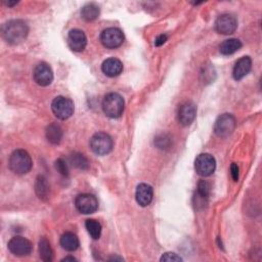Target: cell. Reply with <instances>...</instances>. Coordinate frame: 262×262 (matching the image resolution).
Listing matches in <instances>:
<instances>
[{
    "instance_id": "6da1fadb",
    "label": "cell",
    "mask_w": 262,
    "mask_h": 262,
    "mask_svg": "<svg viewBox=\"0 0 262 262\" xmlns=\"http://www.w3.org/2000/svg\"><path fill=\"white\" fill-rule=\"evenodd\" d=\"M3 36L10 44H19L23 42L29 33L28 25L21 20H14L6 23L2 29Z\"/></svg>"
},
{
    "instance_id": "7a4b0ae2",
    "label": "cell",
    "mask_w": 262,
    "mask_h": 262,
    "mask_svg": "<svg viewBox=\"0 0 262 262\" xmlns=\"http://www.w3.org/2000/svg\"><path fill=\"white\" fill-rule=\"evenodd\" d=\"M102 111L103 113L113 119L121 117V115L124 112L125 108V101L124 98L119 94L115 92H111L107 94L102 99Z\"/></svg>"
},
{
    "instance_id": "3957f363",
    "label": "cell",
    "mask_w": 262,
    "mask_h": 262,
    "mask_svg": "<svg viewBox=\"0 0 262 262\" xmlns=\"http://www.w3.org/2000/svg\"><path fill=\"white\" fill-rule=\"evenodd\" d=\"M9 165L14 173L22 175L28 173L32 169L33 164L28 152L25 150H17L11 155Z\"/></svg>"
},
{
    "instance_id": "277c9868",
    "label": "cell",
    "mask_w": 262,
    "mask_h": 262,
    "mask_svg": "<svg viewBox=\"0 0 262 262\" xmlns=\"http://www.w3.org/2000/svg\"><path fill=\"white\" fill-rule=\"evenodd\" d=\"M114 146L112 138L104 133L95 134L90 140V149L97 156H104L109 154Z\"/></svg>"
},
{
    "instance_id": "5b68a950",
    "label": "cell",
    "mask_w": 262,
    "mask_h": 262,
    "mask_svg": "<svg viewBox=\"0 0 262 262\" xmlns=\"http://www.w3.org/2000/svg\"><path fill=\"white\" fill-rule=\"evenodd\" d=\"M51 110L60 120H67L74 114V102L65 96H58L51 102Z\"/></svg>"
},
{
    "instance_id": "8992f818",
    "label": "cell",
    "mask_w": 262,
    "mask_h": 262,
    "mask_svg": "<svg viewBox=\"0 0 262 262\" xmlns=\"http://www.w3.org/2000/svg\"><path fill=\"white\" fill-rule=\"evenodd\" d=\"M235 118L230 114H223L219 116L214 124V133L217 137L225 139L229 137L235 128Z\"/></svg>"
},
{
    "instance_id": "52a82bcc",
    "label": "cell",
    "mask_w": 262,
    "mask_h": 262,
    "mask_svg": "<svg viewBox=\"0 0 262 262\" xmlns=\"http://www.w3.org/2000/svg\"><path fill=\"white\" fill-rule=\"evenodd\" d=\"M100 42L110 49L120 47L124 42V34L118 28H108L100 34Z\"/></svg>"
},
{
    "instance_id": "ba28073f",
    "label": "cell",
    "mask_w": 262,
    "mask_h": 262,
    "mask_svg": "<svg viewBox=\"0 0 262 262\" xmlns=\"http://www.w3.org/2000/svg\"><path fill=\"white\" fill-rule=\"evenodd\" d=\"M196 172L204 177L210 176L216 169L215 158L210 154H201L195 161Z\"/></svg>"
},
{
    "instance_id": "9c48e42d",
    "label": "cell",
    "mask_w": 262,
    "mask_h": 262,
    "mask_svg": "<svg viewBox=\"0 0 262 262\" xmlns=\"http://www.w3.org/2000/svg\"><path fill=\"white\" fill-rule=\"evenodd\" d=\"M75 205L77 210L82 214H92L98 208L97 199L90 194L79 195L75 200Z\"/></svg>"
},
{
    "instance_id": "30bf717a",
    "label": "cell",
    "mask_w": 262,
    "mask_h": 262,
    "mask_svg": "<svg viewBox=\"0 0 262 262\" xmlns=\"http://www.w3.org/2000/svg\"><path fill=\"white\" fill-rule=\"evenodd\" d=\"M238 28V21L232 15H222L218 17L215 22V29L219 34L230 35L235 32Z\"/></svg>"
},
{
    "instance_id": "8fae6325",
    "label": "cell",
    "mask_w": 262,
    "mask_h": 262,
    "mask_svg": "<svg viewBox=\"0 0 262 262\" xmlns=\"http://www.w3.org/2000/svg\"><path fill=\"white\" fill-rule=\"evenodd\" d=\"M9 250L16 256H27L32 251V244L29 240L17 235L12 238L9 242Z\"/></svg>"
},
{
    "instance_id": "7c38bea8",
    "label": "cell",
    "mask_w": 262,
    "mask_h": 262,
    "mask_svg": "<svg viewBox=\"0 0 262 262\" xmlns=\"http://www.w3.org/2000/svg\"><path fill=\"white\" fill-rule=\"evenodd\" d=\"M33 77L35 82L40 86H48L54 80V73L51 68L45 64L41 63L36 66L33 72Z\"/></svg>"
},
{
    "instance_id": "4fadbf2b",
    "label": "cell",
    "mask_w": 262,
    "mask_h": 262,
    "mask_svg": "<svg viewBox=\"0 0 262 262\" xmlns=\"http://www.w3.org/2000/svg\"><path fill=\"white\" fill-rule=\"evenodd\" d=\"M197 115V107L192 101H187L182 103L178 110V121L184 126L191 125Z\"/></svg>"
},
{
    "instance_id": "5bb4252c",
    "label": "cell",
    "mask_w": 262,
    "mask_h": 262,
    "mask_svg": "<svg viewBox=\"0 0 262 262\" xmlns=\"http://www.w3.org/2000/svg\"><path fill=\"white\" fill-rule=\"evenodd\" d=\"M68 44L76 53L83 51L87 45V38L83 31L79 29L71 30L68 35Z\"/></svg>"
},
{
    "instance_id": "9a60e30c",
    "label": "cell",
    "mask_w": 262,
    "mask_h": 262,
    "mask_svg": "<svg viewBox=\"0 0 262 262\" xmlns=\"http://www.w3.org/2000/svg\"><path fill=\"white\" fill-rule=\"evenodd\" d=\"M153 188L150 185L147 184H141L137 188L136 192V198L137 202L142 206V207H147L151 204L153 201Z\"/></svg>"
},
{
    "instance_id": "2e32d148",
    "label": "cell",
    "mask_w": 262,
    "mask_h": 262,
    "mask_svg": "<svg viewBox=\"0 0 262 262\" xmlns=\"http://www.w3.org/2000/svg\"><path fill=\"white\" fill-rule=\"evenodd\" d=\"M101 71L108 77H117L123 71V64L118 59L110 58L102 63Z\"/></svg>"
},
{
    "instance_id": "e0dca14e",
    "label": "cell",
    "mask_w": 262,
    "mask_h": 262,
    "mask_svg": "<svg viewBox=\"0 0 262 262\" xmlns=\"http://www.w3.org/2000/svg\"><path fill=\"white\" fill-rule=\"evenodd\" d=\"M252 68V61L249 57H243L242 59H240L232 71V76L234 78V80L239 81L241 79H243L246 75L249 74V72L251 71Z\"/></svg>"
},
{
    "instance_id": "ac0fdd59",
    "label": "cell",
    "mask_w": 262,
    "mask_h": 262,
    "mask_svg": "<svg viewBox=\"0 0 262 262\" xmlns=\"http://www.w3.org/2000/svg\"><path fill=\"white\" fill-rule=\"evenodd\" d=\"M60 243H61V246L63 247V249H65L66 251H69V252L76 251L80 245L78 237L75 233L70 232V231L65 232L61 237Z\"/></svg>"
},
{
    "instance_id": "d6986e66",
    "label": "cell",
    "mask_w": 262,
    "mask_h": 262,
    "mask_svg": "<svg viewBox=\"0 0 262 262\" xmlns=\"http://www.w3.org/2000/svg\"><path fill=\"white\" fill-rule=\"evenodd\" d=\"M46 139L53 145H59L63 139V130L58 124H50L46 129Z\"/></svg>"
},
{
    "instance_id": "ffe728a7",
    "label": "cell",
    "mask_w": 262,
    "mask_h": 262,
    "mask_svg": "<svg viewBox=\"0 0 262 262\" xmlns=\"http://www.w3.org/2000/svg\"><path fill=\"white\" fill-rule=\"evenodd\" d=\"M211 192V186L206 180H201L198 184V190L196 198L198 199L197 204L198 205H205V202L208 200Z\"/></svg>"
},
{
    "instance_id": "44dd1931",
    "label": "cell",
    "mask_w": 262,
    "mask_h": 262,
    "mask_svg": "<svg viewBox=\"0 0 262 262\" xmlns=\"http://www.w3.org/2000/svg\"><path fill=\"white\" fill-rule=\"evenodd\" d=\"M39 255L41 260L45 262H50L54 259V252L46 238H41L39 241Z\"/></svg>"
},
{
    "instance_id": "7402d4cb",
    "label": "cell",
    "mask_w": 262,
    "mask_h": 262,
    "mask_svg": "<svg viewBox=\"0 0 262 262\" xmlns=\"http://www.w3.org/2000/svg\"><path fill=\"white\" fill-rule=\"evenodd\" d=\"M35 191L39 199L46 201L49 196V186L44 176H38L35 184Z\"/></svg>"
},
{
    "instance_id": "603a6c76",
    "label": "cell",
    "mask_w": 262,
    "mask_h": 262,
    "mask_svg": "<svg viewBox=\"0 0 262 262\" xmlns=\"http://www.w3.org/2000/svg\"><path fill=\"white\" fill-rule=\"evenodd\" d=\"M241 47H242V42L239 39L232 38V39H228V40H225L224 42H222L219 49L222 55L229 56V55H232L235 51H238Z\"/></svg>"
},
{
    "instance_id": "cb8c5ba5",
    "label": "cell",
    "mask_w": 262,
    "mask_h": 262,
    "mask_svg": "<svg viewBox=\"0 0 262 262\" xmlns=\"http://www.w3.org/2000/svg\"><path fill=\"white\" fill-rule=\"evenodd\" d=\"M81 16L87 22L94 21L99 16V8L94 4H88L82 8Z\"/></svg>"
},
{
    "instance_id": "d4e9b609",
    "label": "cell",
    "mask_w": 262,
    "mask_h": 262,
    "mask_svg": "<svg viewBox=\"0 0 262 262\" xmlns=\"http://www.w3.org/2000/svg\"><path fill=\"white\" fill-rule=\"evenodd\" d=\"M85 227L93 240H98L101 234V225L95 219H88L85 222Z\"/></svg>"
},
{
    "instance_id": "484cf974",
    "label": "cell",
    "mask_w": 262,
    "mask_h": 262,
    "mask_svg": "<svg viewBox=\"0 0 262 262\" xmlns=\"http://www.w3.org/2000/svg\"><path fill=\"white\" fill-rule=\"evenodd\" d=\"M70 162L74 167H76L78 169H81V170H86L89 167V162L86 159V157L82 154H79V153L73 154L70 158Z\"/></svg>"
},
{
    "instance_id": "4316f807",
    "label": "cell",
    "mask_w": 262,
    "mask_h": 262,
    "mask_svg": "<svg viewBox=\"0 0 262 262\" xmlns=\"http://www.w3.org/2000/svg\"><path fill=\"white\" fill-rule=\"evenodd\" d=\"M56 169L64 176H68L69 175V167L67 162L64 159H59L56 162Z\"/></svg>"
},
{
    "instance_id": "83f0119b",
    "label": "cell",
    "mask_w": 262,
    "mask_h": 262,
    "mask_svg": "<svg viewBox=\"0 0 262 262\" xmlns=\"http://www.w3.org/2000/svg\"><path fill=\"white\" fill-rule=\"evenodd\" d=\"M155 144L160 148V149H167L170 146V140L167 139L166 136H161L157 138L155 141Z\"/></svg>"
},
{
    "instance_id": "f1b7e54d",
    "label": "cell",
    "mask_w": 262,
    "mask_h": 262,
    "mask_svg": "<svg viewBox=\"0 0 262 262\" xmlns=\"http://www.w3.org/2000/svg\"><path fill=\"white\" fill-rule=\"evenodd\" d=\"M161 261H182V258L175 253H165L160 259Z\"/></svg>"
},
{
    "instance_id": "f546056e",
    "label": "cell",
    "mask_w": 262,
    "mask_h": 262,
    "mask_svg": "<svg viewBox=\"0 0 262 262\" xmlns=\"http://www.w3.org/2000/svg\"><path fill=\"white\" fill-rule=\"evenodd\" d=\"M230 174H231V177L234 181H238L239 180V177H240V169L238 167V165L235 163H232L231 164V167H230Z\"/></svg>"
},
{
    "instance_id": "4dcf8cb0",
    "label": "cell",
    "mask_w": 262,
    "mask_h": 262,
    "mask_svg": "<svg viewBox=\"0 0 262 262\" xmlns=\"http://www.w3.org/2000/svg\"><path fill=\"white\" fill-rule=\"evenodd\" d=\"M167 39H168L167 35L162 34V35H160V36H158V37L156 38V40H155V45H156V46H161V45H163V44L167 41Z\"/></svg>"
},
{
    "instance_id": "1f68e13d",
    "label": "cell",
    "mask_w": 262,
    "mask_h": 262,
    "mask_svg": "<svg viewBox=\"0 0 262 262\" xmlns=\"http://www.w3.org/2000/svg\"><path fill=\"white\" fill-rule=\"evenodd\" d=\"M4 4L8 7H15L19 4V2H4Z\"/></svg>"
},
{
    "instance_id": "d6a6232c",
    "label": "cell",
    "mask_w": 262,
    "mask_h": 262,
    "mask_svg": "<svg viewBox=\"0 0 262 262\" xmlns=\"http://www.w3.org/2000/svg\"><path fill=\"white\" fill-rule=\"evenodd\" d=\"M62 261H77V259H76V258H74V257H70V256H68V257H65Z\"/></svg>"
}]
</instances>
